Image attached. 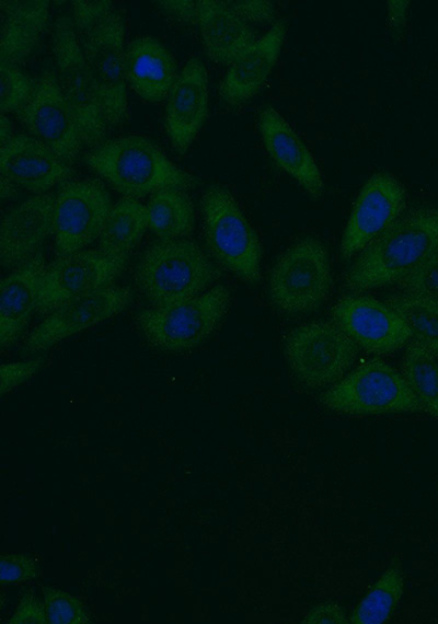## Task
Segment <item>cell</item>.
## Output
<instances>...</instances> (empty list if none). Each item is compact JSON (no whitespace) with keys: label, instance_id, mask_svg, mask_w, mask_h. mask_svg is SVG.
I'll use <instances>...</instances> for the list:
<instances>
[{"label":"cell","instance_id":"cell-1","mask_svg":"<svg viewBox=\"0 0 438 624\" xmlns=\"http://www.w3.org/2000/svg\"><path fill=\"white\" fill-rule=\"evenodd\" d=\"M438 251V204L406 209L349 265L345 288L353 293L401 281Z\"/></svg>","mask_w":438,"mask_h":624},{"label":"cell","instance_id":"cell-2","mask_svg":"<svg viewBox=\"0 0 438 624\" xmlns=\"http://www.w3.org/2000/svg\"><path fill=\"white\" fill-rule=\"evenodd\" d=\"M89 169L124 197L138 199L175 187L187 190L197 178L176 166L149 139L124 136L104 140L84 155Z\"/></svg>","mask_w":438,"mask_h":624},{"label":"cell","instance_id":"cell-3","mask_svg":"<svg viewBox=\"0 0 438 624\" xmlns=\"http://www.w3.org/2000/svg\"><path fill=\"white\" fill-rule=\"evenodd\" d=\"M222 273L194 241L177 239L149 245L139 256L134 279L151 307L188 301L216 282Z\"/></svg>","mask_w":438,"mask_h":624},{"label":"cell","instance_id":"cell-4","mask_svg":"<svg viewBox=\"0 0 438 624\" xmlns=\"http://www.w3.org/2000/svg\"><path fill=\"white\" fill-rule=\"evenodd\" d=\"M203 236L209 256L240 280L261 281L262 245L232 193L208 185L199 201Z\"/></svg>","mask_w":438,"mask_h":624},{"label":"cell","instance_id":"cell-5","mask_svg":"<svg viewBox=\"0 0 438 624\" xmlns=\"http://www.w3.org/2000/svg\"><path fill=\"white\" fill-rule=\"evenodd\" d=\"M319 403L346 416L420 413L424 408L402 372L380 358H371L322 391Z\"/></svg>","mask_w":438,"mask_h":624},{"label":"cell","instance_id":"cell-6","mask_svg":"<svg viewBox=\"0 0 438 624\" xmlns=\"http://www.w3.org/2000/svg\"><path fill=\"white\" fill-rule=\"evenodd\" d=\"M231 296L223 285L168 307H149L135 315L140 334L154 349L182 353L206 343L229 311Z\"/></svg>","mask_w":438,"mask_h":624},{"label":"cell","instance_id":"cell-7","mask_svg":"<svg viewBox=\"0 0 438 624\" xmlns=\"http://www.w3.org/2000/svg\"><path fill=\"white\" fill-rule=\"evenodd\" d=\"M332 284L325 244L315 236L307 235L297 240L275 261L268 275L267 297L283 314H309L323 305Z\"/></svg>","mask_w":438,"mask_h":624},{"label":"cell","instance_id":"cell-8","mask_svg":"<svg viewBox=\"0 0 438 624\" xmlns=\"http://www.w3.org/2000/svg\"><path fill=\"white\" fill-rule=\"evenodd\" d=\"M284 357L295 381L307 390H326L353 368L359 347L333 321H313L291 328Z\"/></svg>","mask_w":438,"mask_h":624},{"label":"cell","instance_id":"cell-9","mask_svg":"<svg viewBox=\"0 0 438 624\" xmlns=\"http://www.w3.org/2000/svg\"><path fill=\"white\" fill-rule=\"evenodd\" d=\"M51 50L58 85L73 111L84 146L93 149L105 140L108 125L70 16L56 19Z\"/></svg>","mask_w":438,"mask_h":624},{"label":"cell","instance_id":"cell-10","mask_svg":"<svg viewBox=\"0 0 438 624\" xmlns=\"http://www.w3.org/2000/svg\"><path fill=\"white\" fill-rule=\"evenodd\" d=\"M112 207L111 195L100 180L71 178L61 183L54 206L56 255L82 251L99 239Z\"/></svg>","mask_w":438,"mask_h":624},{"label":"cell","instance_id":"cell-11","mask_svg":"<svg viewBox=\"0 0 438 624\" xmlns=\"http://www.w3.org/2000/svg\"><path fill=\"white\" fill-rule=\"evenodd\" d=\"M125 31L123 12L114 10L84 34L81 45L108 127L119 125L127 117Z\"/></svg>","mask_w":438,"mask_h":624},{"label":"cell","instance_id":"cell-12","mask_svg":"<svg viewBox=\"0 0 438 624\" xmlns=\"http://www.w3.org/2000/svg\"><path fill=\"white\" fill-rule=\"evenodd\" d=\"M126 262L110 257L99 249L57 256L44 273L38 314L47 316L70 301L114 286Z\"/></svg>","mask_w":438,"mask_h":624},{"label":"cell","instance_id":"cell-13","mask_svg":"<svg viewBox=\"0 0 438 624\" xmlns=\"http://www.w3.org/2000/svg\"><path fill=\"white\" fill-rule=\"evenodd\" d=\"M15 115L31 136L50 148L65 163L71 166L78 161L84 142L56 73L45 70L36 79L30 101Z\"/></svg>","mask_w":438,"mask_h":624},{"label":"cell","instance_id":"cell-14","mask_svg":"<svg viewBox=\"0 0 438 624\" xmlns=\"http://www.w3.org/2000/svg\"><path fill=\"white\" fill-rule=\"evenodd\" d=\"M406 210L404 186L385 171L365 182L343 231L339 256L347 261L358 255Z\"/></svg>","mask_w":438,"mask_h":624},{"label":"cell","instance_id":"cell-15","mask_svg":"<svg viewBox=\"0 0 438 624\" xmlns=\"http://www.w3.org/2000/svg\"><path fill=\"white\" fill-rule=\"evenodd\" d=\"M330 312L332 321L369 354H391L412 340L411 332L399 313L385 301L373 297L344 296Z\"/></svg>","mask_w":438,"mask_h":624},{"label":"cell","instance_id":"cell-16","mask_svg":"<svg viewBox=\"0 0 438 624\" xmlns=\"http://www.w3.org/2000/svg\"><path fill=\"white\" fill-rule=\"evenodd\" d=\"M134 301L128 286H111L70 301L39 323L25 340L23 350L35 354L65 338L101 323L123 311Z\"/></svg>","mask_w":438,"mask_h":624},{"label":"cell","instance_id":"cell-17","mask_svg":"<svg viewBox=\"0 0 438 624\" xmlns=\"http://www.w3.org/2000/svg\"><path fill=\"white\" fill-rule=\"evenodd\" d=\"M166 100L165 130L173 149L183 155L208 116V76L198 57L185 63Z\"/></svg>","mask_w":438,"mask_h":624},{"label":"cell","instance_id":"cell-18","mask_svg":"<svg viewBox=\"0 0 438 624\" xmlns=\"http://www.w3.org/2000/svg\"><path fill=\"white\" fill-rule=\"evenodd\" d=\"M55 194L35 195L11 209L0 227V264L16 269L54 232Z\"/></svg>","mask_w":438,"mask_h":624},{"label":"cell","instance_id":"cell-19","mask_svg":"<svg viewBox=\"0 0 438 624\" xmlns=\"http://www.w3.org/2000/svg\"><path fill=\"white\" fill-rule=\"evenodd\" d=\"M1 175L36 195L71 180L74 170L46 145L18 134L0 147Z\"/></svg>","mask_w":438,"mask_h":624},{"label":"cell","instance_id":"cell-20","mask_svg":"<svg viewBox=\"0 0 438 624\" xmlns=\"http://www.w3.org/2000/svg\"><path fill=\"white\" fill-rule=\"evenodd\" d=\"M258 130L270 159L313 199L319 200L324 192L320 170L290 124L270 105L258 113Z\"/></svg>","mask_w":438,"mask_h":624},{"label":"cell","instance_id":"cell-21","mask_svg":"<svg viewBox=\"0 0 438 624\" xmlns=\"http://www.w3.org/2000/svg\"><path fill=\"white\" fill-rule=\"evenodd\" d=\"M39 250L23 265L11 271L0 285V346L13 345L24 333L34 312L46 269Z\"/></svg>","mask_w":438,"mask_h":624},{"label":"cell","instance_id":"cell-22","mask_svg":"<svg viewBox=\"0 0 438 624\" xmlns=\"http://www.w3.org/2000/svg\"><path fill=\"white\" fill-rule=\"evenodd\" d=\"M285 36V21H276L229 67L219 84V95L227 105L238 106L257 93L277 61Z\"/></svg>","mask_w":438,"mask_h":624},{"label":"cell","instance_id":"cell-23","mask_svg":"<svg viewBox=\"0 0 438 624\" xmlns=\"http://www.w3.org/2000/svg\"><path fill=\"white\" fill-rule=\"evenodd\" d=\"M124 70L129 86L151 103L166 100L178 76L174 57L152 36L136 37L127 44Z\"/></svg>","mask_w":438,"mask_h":624},{"label":"cell","instance_id":"cell-24","mask_svg":"<svg viewBox=\"0 0 438 624\" xmlns=\"http://www.w3.org/2000/svg\"><path fill=\"white\" fill-rule=\"evenodd\" d=\"M197 26L206 56L220 65L231 66L257 41L227 1H197Z\"/></svg>","mask_w":438,"mask_h":624},{"label":"cell","instance_id":"cell-25","mask_svg":"<svg viewBox=\"0 0 438 624\" xmlns=\"http://www.w3.org/2000/svg\"><path fill=\"white\" fill-rule=\"evenodd\" d=\"M47 0L0 1V62L19 66L32 54L49 21Z\"/></svg>","mask_w":438,"mask_h":624},{"label":"cell","instance_id":"cell-26","mask_svg":"<svg viewBox=\"0 0 438 624\" xmlns=\"http://www.w3.org/2000/svg\"><path fill=\"white\" fill-rule=\"evenodd\" d=\"M148 228L147 207L138 199L123 197L106 218L99 236V250L110 257L127 261Z\"/></svg>","mask_w":438,"mask_h":624},{"label":"cell","instance_id":"cell-27","mask_svg":"<svg viewBox=\"0 0 438 624\" xmlns=\"http://www.w3.org/2000/svg\"><path fill=\"white\" fill-rule=\"evenodd\" d=\"M149 229L158 240H177L188 236L195 224L194 205L186 190L162 188L150 195L146 205Z\"/></svg>","mask_w":438,"mask_h":624},{"label":"cell","instance_id":"cell-28","mask_svg":"<svg viewBox=\"0 0 438 624\" xmlns=\"http://www.w3.org/2000/svg\"><path fill=\"white\" fill-rule=\"evenodd\" d=\"M405 578L394 556L349 615V624H383L390 621L404 593Z\"/></svg>","mask_w":438,"mask_h":624},{"label":"cell","instance_id":"cell-29","mask_svg":"<svg viewBox=\"0 0 438 624\" xmlns=\"http://www.w3.org/2000/svg\"><path fill=\"white\" fill-rule=\"evenodd\" d=\"M401 367L424 412L438 419V360L418 343L411 340Z\"/></svg>","mask_w":438,"mask_h":624},{"label":"cell","instance_id":"cell-30","mask_svg":"<svg viewBox=\"0 0 438 624\" xmlns=\"http://www.w3.org/2000/svg\"><path fill=\"white\" fill-rule=\"evenodd\" d=\"M385 302L403 319L412 340L438 360V308L402 291L388 296Z\"/></svg>","mask_w":438,"mask_h":624},{"label":"cell","instance_id":"cell-31","mask_svg":"<svg viewBox=\"0 0 438 624\" xmlns=\"http://www.w3.org/2000/svg\"><path fill=\"white\" fill-rule=\"evenodd\" d=\"M1 114L18 113L30 101L36 80L22 72L18 66L0 62Z\"/></svg>","mask_w":438,"mask_h":624},{"label":"cell","instance_id":"cell-32","mask_svg":"<svg viewBox=\"0 0 438 624\" xmlns=\"http://www.w3.org/2000/svg\"><path fill=\"white\" fill-rule=\"evenodd\" d=\"M48 623L50 624H87L89 613L81 600L59 588L42 587Z\"/></svg>","mask_w":438,"mask_h":624},{"label":"cell","instance_id":"cell-33","mask_svg":"<svg viewBox=\"0 0 438 624\" xmlns=\"http://www.w3.org/2000/svg\"><path fill=\"white\" fill-rule=\"evenodd\" d=\"M402 292L438 308V251L397 282Z\"/></svg>","mask_w":438,"mask_h":624},{"label":"cell","instance_id":"cell-34","mask_svg":"<svg viewBox=\"0 0 438 624\" xmlns=\"http://www.w3.org/2000/svg\"><path fill=\"white\" fill-rule=\"evenodd\" d=\"M39 575V565L28 554L10 553L0 557V582L3 586L35 579Z\"/></svg>","mask_w":438,"mask_h":624},{"label":"cell","instance_id":"cell-35","mask_svg":"<svg viewBox=\"0 0 438 624\" xmlns=\"http://www.w3.org/2000/svg\"><path fill=\"white\" fill-rule=\"evenodd\" d=\"M72 23L76 32L87 34L115 9L112 1H72Z\"/></svg>","mask_w":438,"mask_h":624},{"label":"cell","instance_id":"cell-36","mask_svg":"<svg viewBox=\"0 0 438 624\" xmlns=\"http://www.w3.org/2000/svg\"><path fill=\"white\" fill-rule=\"evenodd\" d=\"M44 357L2 363L0 367V394L4 395L38 373L45 366Z\"/></svg>","mask_w":438,"mask_h":624},{"label":"cell","instance_id":"cell-37","mask_svg":"<svg viewBox=\"0 0 438 624\" xmlns=\"http://www.w3.org/2000/svg\"><path fill=\"white\" fill-rule=\"evenodd\" d=\"M229 7L246 23L276 22L275 8L267 0L227 1Z\"/></svg>","mask_w":438,"mask_h":624},{"label":"cell","instance_id":"cell-38","mask_svg":"<svg viewBox=\"0 0 438 624\" xmlns=\"http://www.w3.org/2000/svg\"><path fill=\"white\" fill-rule=\"evenodd\" d=\"M302 624H348L346 609L336 601L325 600L313 605L301 621Z\"/></svg>","mask_w":438,"mask_h":624},{"label":"cell","instance_id":"cell-39","mask_svg":"<svg viewBox=\"0 0 438 624\" xmlns=\"http://www.w3.org/2000/svg\"><path fill=\"white\" fill-rule=\"evenodd\" d=\"M10 624H47L45 603L32 593H25L9 620Z\"/></svg>","mask_w":438,"mask_h":624},{"label":"cell","instance_id":"cell-40","mask_svg":"<svg viewBox=\"0 0 438 624\" xmlns=\"http://www.w3.org/2000/svg\"><path fill=\"white\" fill-rule=\"evenodd\" d=\"M157 8L168 18L183 24L197 25V1H157Z\"/></svg>","mask_w":438,"mask_h":624},{"label":"cell","instance_id":"cell-41","mask_svg":"<svg viewBox=\"0 0 438 624\" xmlns=\"http://www.w3.org/2000/svg\"><path fill=\"white\" fill-rule=\"evenodd\" d=\"M408 4L410 2L405 0L388 1L389 28L395 39L401 38L404 33Z\"/></svg>","mask_w":438,"mask_h":624},{"label":"cell","instance_id":"cell-42","mask_svg":"<svg viewBox=\"0 0 438 624\" xmlns=\"http://www.w3.org/2000/svg\"><path fill=\"white\" fill-rule=\"evenodd\" d=\"M14 137L13 125L5 114L0 115V145L3 146Z\"/></svg>","mask_w":438,"mask_h":624},{"label":"cell","instance_id":"cell-43","mask_svg":"<svg viewBox=\"0 0 438 624\" xmlns=\"http://www.w3.org/2000/svg\"><path fill=\"white\" fill-rule=\"evenodd\" d=\"M0 180H1V187H0L1 199L7 200L14 198L18 195V185L3 175H1Z\"/></svg>","mask_w":438,"mask_h":624}]
</instances>
